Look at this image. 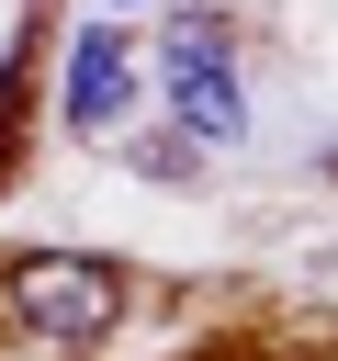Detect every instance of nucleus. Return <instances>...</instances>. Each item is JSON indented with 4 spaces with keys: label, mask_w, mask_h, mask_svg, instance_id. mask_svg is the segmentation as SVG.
Listing matches in <instances>:
<instances>
[{
    "label": "nucleus",
    "mask_w": 338,
    "mask_h": 361,
    "mask_svg": "<svg viewBox=\"0 0 338 361\" xmlns=\"http://www.w3.org/2000/svg\"><path fill=\"white\" fill-rule=\"evenodd\" d=\"M0 316L34 338V350H90L124 327V271L113 259H79V248H34L0 271Z\"/></svg>",
    "instance_id": "obj_1"
},
{
    "label": "nucleus",
    "mask_w": 338,
    "mask_h": 361,
    "mask_svg": "<svg viewBox=\"0 0 338 361\" xmlns=\"http://www.w3.org/2000/svg\"><path fill=\"white\" fill-rule=\"evenodd\" d=\"M158 102L192 147H237L248 135V79H237V34L214 11H169L158 34Z\"/></svg>",
    "instance_id": "obj_2"
},
{
    "label": "nucleus",
    "mask_w": 338,
    "mask_h": 361,
    "mask_svg": "<svg viewBox=\"0 0 338 361\" xmlns=\"http://www.w3.org/2000/svg\"><path fill=\"white\" fill-rule=\"evenodd\" d=\"M56 113H68V135H124V113H135V45H124L113 23H79V34H68V56H56Z\"/></svg>",
    "instance_id": "obj_3"
},
{
    "label": "nucleus",
    "mask_w": 338,
    "mask_h": 361,
    "mask_svg": "<svg viewBox=\"0 0 338 361\" xmlns=\"http://www.w3.org/2000/svg\"><path fill=\"white\" fill-rule=\"evenodd\" d=\"M101 11H146V0H101Z\"/></svg>",
    "instance_id": "obj_4"
}]
</instances>
